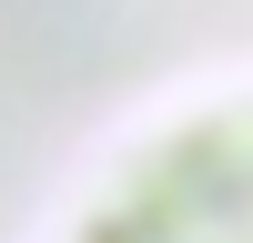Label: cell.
Masks as SVG:
<instances>
[{"label":"cell","instance_id":"cell-1","mask_svg":"<svg viewBox=\"0 0 253 243\" xmlns=\"http://www.w3.org/2000/svg\"><path fill=\"white\" fill-rule=\"evenodd\" d=\"M91 243H253V172H213V182H172V193L132 202V213Z\"/></svg>","mask_w":253,"mask_h":243}]
</instances>
